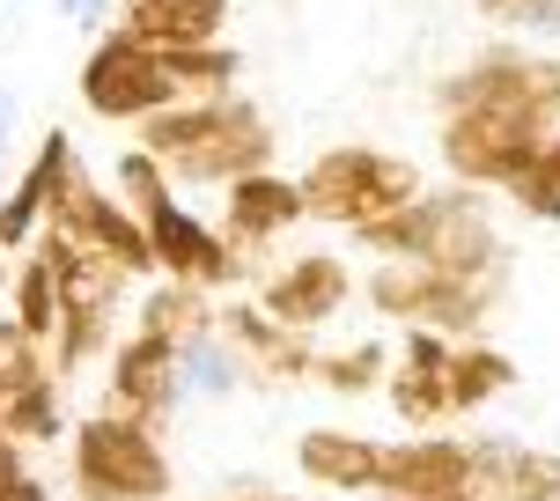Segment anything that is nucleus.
I'll return each mask as SVG.
<instances>
[{
  "label": "nucleus",
  "mask_w": 560,
  "mask_h": 501,
  "mask_svg": "<svg viewBox=\"0 0 560 501\" xmlns=\"http://www.w3.org/2000/svg\"><path fill=\"white\" fill-rule=\"evenodd\" d=\"M392 376V347L384 339H354V347H317V376L310 384L339 391V398H369Z\"/></svg>",
  "instance_id": "obj_22"
},
{
  "label": "nucleus",
  "mask_w": 560,
  "mask_h": 501,
  "mask_svg": "<svg viewBox=\"0 0 560 501\" xmlns=\"http://www.w3.org/2000/svg\"><path fill=\"white\" fill-rule=\"evenodd\" d=\"M494 15L509 30H524V37H560V0H502Z\"/></svg>",
  "instance_id": "obj_26"
},
{
  "label": "nucleus",
  "mask_w": 560,
  "mask_h": 501,
  "mask_svg": "<svg viewBox=\"0 0 560 501\" xmlns=\"http://www.w3.org/2000/svg\"><path fill=\"white\" fill-rule=\"evenodd\" d=\"M347 295H354V273H347V258H332V250H303L280 273L258 280V303L273 310L280 325H295V333L332 325L339 310H347Z\"/></svg>",
  "instance_id": "obj_12"
},
{
  "label": "nucleus",
  "mask_w": 560,
  "mask_h": 501,
  "mask_svg": "<svg viewBox=\"0 0 560 501\" xmlns=\"http://www.w3.org/2000/svg\"><path fill=\"white\" fill-rule=\"evenodd\" d=\"M140 222H148L155 266H163L170 280H192V288H236V280H252V258L229 244L214 222H199L177 193H163L155 207H140Z\"/></svg>",
  "instance_id": "obj_6"
},
{
  "label": "nucleus",
  "mask_w": 560,
  "mask_h": 501,
  "mask_svg": "<svg viewBox=\"0 0 560 501\" xmlns=\"http://www.w3.org/2000/svg\"><path fill=\"white\" fill-rule=\"evenodd\" d=\"M59 15H67V23H82V30H112L118 0H59Z\"/></svg>",
  "instance_id": "obj_27"
},
{
  "label": "nucleus",
  "mask_w": 560,
  "mask_h": 501,
  "mask_svg": "<svg viewBox=\"0 0 560 501\" xmlns=\"http://www.w3.org/2000/svg\"><path fill=\"white\" fill-rule=\"evenodd\" d=\"M479 8H487V15H494V8H502V0H479Z\"/></svg>",
  "instance_id": "obj_31"
},
{
  "label": "nucleus",
  "mask_w": 560,
  "mask_h": 501,
  "mask_svg": "<svg viewBox=\"0 0 560 501\" xmlns=\"http://www.w3.org/2000/svg\"><path fill=\"white\" fill-rule=\"evenodd\" d=\"M140 148L177 185H236L252 170H273V126L236 89L229 96H185L170 112L140 118Z\"/></svg>",
  "instance_id": "obj_1"
},
{
  "label": "nucleus",
  "mask_w": 560,
  "mask_h": 501,
  "mask_svg": "<svg viewBox=\"0 0 560 501\" xmlns=\"http://www.w3.org/2000/svg\"><path fill=\"white\" fill-rule=\"evenodd\" d=\"M546 140L553 133H546L532 112H509V104L443 112V163L457 170V185H509Z\"/></svg>",
  "instance_id": "obj_5"
},
{
  "label": "nucleus",
  "mask_w": 560,
  "mask_h": 501,
  "mask_svg": "<svg viewBox=\"0 0 560 501\" xmlns=\"http://www.w3.org/2000/svg\"><path fill=\"white\" fill-rule=\"evenodd\" d=\"M502 391H516V362H509L502 347H487V339H457V354H450V398H457V413H479Z\"/></svg>",
  "instance_id": "obj_20"
},
{
  "label": "nucleus",
  "mask_w": 560,
  "mask_h": 501,
  "mask_svg": "<svg viewBox=\"0 0 560 501\" xmlns=\"http://www.w3.org/2000/svg\"><path fill=\"white\" fill-rule=\"evenodd\" d=\"M502 193L516 199V207H524L532 222H560V133L546 140V148H538V155L516 170V177H509Z\"/></svg>",
  "instance_id": "obj_24"
},
{
  "label": "nucleus",
  "mask_w": 560,
  "mask_h": 501,
  "mask_svg": "<svg viewBox=\"0 0 560 501\" xmlns=\"http://www.w3.org/2000/svg\"><path fill=\"white\" fill-rule=\"evenodd\" d=\"M45 347L15 325V317H0V391H15V384H30V376H45Z\"/></svg>",
  "instance_id": "obj_25"
},
{
  "label": "nucleus",
  "mask_w": 560,
  "mask_h": 501,
  "mask_svg": "<svg viewBox=\"0 0 560 501\" xmlns=\"http://www.w3.org/2000/svg\"><path fill=\"white\" fill-rule=\"evenodd\" d=\"M295 465H303L310 487H332V494H376L384 443H376V435H354V428H310L303 443H295Z\"/></svg>",
  "instance_id": "obj_16"
},
{
  "label": "nucleus",
  "mask_w": 560,
  "mask_h": 501,
  "mask_svg": "<svg viewBox=\"0 0 560 501\" xmlns=\"http://www.w3.org/2000/svg\"><path fill=\"white\" fill-rule=\"evenodd\" d=\"M8 280H15V273H8V266H0V288H8Z\"/></svg>",
  "instance_id": "obj_32"
},
{
  "label": "nucleus",
  "mask_w": 560,
  "mask_h": 501,
  "mask_svg": "<svg viewBox=\"0 0 560 501\" xmlns=\"http://www.w3.org/2000/svg\"><path fill=\"white\" fill-rule=\"evenodd\" d=\"M82 104L96 118H112V126H140V118L170 112V104H185V82L170 74V59L133 37L126 23H112L82 59Z\"/></svg>",
  "instance_id": "obj_4"
},
{
  "label": "nucleus",
  "mask_w": 560,
  "mask_h": 501,
  "mask_svg": "<svg viewBox=\"0 0 560 501\" xmlns=\"http://www.w3.org/2000/svg\"><path fill=\"white\" fill-rule=\"evenodd\" d=\"M74 140L67 133H45L37 140V163L8 185V199H0V250H30L37 244V229L52 222L59 193H67V177H74Z\"/></svg>",
  "instance_id": "obj_14"
},
{
  "label": "nucleus",
  "mask_w": 560,
  "mask_h": 501,
  "mask_svg": "<svg viewBox=\"0 0 560 501\" xmlns=\"http://www.w3.org/2000/svg\"><path fill=\"white\" fill-rule=\"evenodd\" d=\"M222 325V310H214V288H192V280H170L163 288H148V303H140V333L170 339V347H185L192 333H214Z\"/></svg>",
  "instance_id": "obj_18"
},
{
  "label": "nucleus",
  "mask_w": 560,
  "mask_h": 501,
  "mask_svg": "<svg viewBox=\"0 0 560 501\" xmlns=\"http://www.w3.org/2000/svg\"><path fill=\"white\" fill-rule=\"evenodd\" d=\"M15 112H23L15 89H0V163H8V140H15Z\"/></svg>",
  "instance_id": "obj_29"
},
{
  "label": "nucleus",
  "mask_w": 560,
  "mask_h": 501,
  "mask_svg": "<svg viewBox=\"0 0 560 501\" xmlns=\"http://www.w3.org/2000/svg\"><path fill=\"white\" fill-rule=\"evenodd\" d=\"M450 354H457L450 333H435V325H406L398 362H392V376H384L392 413L406 420V428H443V420H457V398H450Z\"/></svg>",
  "instance_id": "obj_11"
},
{
  "label": "nucleus",
  "mask_w": 560,
  "mask_h": 501,
  "mask_svg": "<svg viewBox=\"0 0 560 501\" xmlns=\"http://www.w3.org/2000/svg\"><path fill=\"white\" fill-rule=\"evenodd\" d=\"M472 473L487 501H560V450L516 435H472Z\"/></svg>",
  "instance_id": "obj_15"
},
{
  "label": "nucleus",
  "mask_w": 560,
  "mask_h": 501,
  "mask_svg": "<svg viewBox=\"0 0 560 501\" xmlns=\"http://www.w3.org/2000/svg\"><path fill=\"white\" fill-rule=\"evenodd\" d=\"M0 428H8L15 443H52V435H59V376H52V369L0 398Z\"/></svg>",
  "instance_id": "obj_23"
},
{
  "label": "nucleus",
  "mask_w": 560,
  "mask_h": 501,
  "mask_svg": "<svg viewBox=\"0 0 560 501\" xmlns=\"http://www.w3.org/2000/svg\"><path fill=\"white\" fill-rule=\"evenodd\" d=\"M185 398H192V391H185L177 347L133 325V339H118V347H112V384H104V406H112V413L148 420V428H170Z\"/></svg>",
  "instance_id": "obj_8"
},
{
  "label": "nucleus",
  "mask_w": 560,
  "mask_h": 501,
  "mask_svg": "<svg viewBox=\"0 0 560 501\" xmlns=\"http://www.w3.org/2000/svg\"><path fill=\"white\" fill-rule=\"evenodd\" d=\"M222 333L244 347L252 384H310V376H317V347H310V333L280 325L266 303H222Z\"/></svg>",
  "instance_id": "obj_13"
},
{
  "label": "nucleus",
  "mask_w": 560,
  "mask_h": 501,
  "mask_svg": "<svg viewBox=\"0 0 560 501\" xmlns=\"http://www.w3.org/2000/svg\"><path fill=\"white\" fill-rule=\"evenodd\" d=\"M376 494H392V501H472L479 494L472 443H457V435H406V443L384 450Z\"/></svg>",
  "instance_id": "obj_9"
},
{
  "label": "nucleus",
  "mask_w": 560,
  "mask_h": 501,
  "mask_svg": "<svg viewBox=\"0 0 560 501\" xmlns=\"http://www.w3.org/2000/svg\"><path fill=\"white\" fill-rule=\"evenodd\" d=\"M8 317H15L37 347H52L59 317H67V295H59V266L45 250H30L23 266H15V310H8Z\"/></svg>",
  "instance_id": "obj_21"
},
{
  "label": "nucleus",
  "mask_w": 560,
  "mask_h": 501,
  "mask_svg": "<svg viewBox=\"0 0 560 501\" xmlns=\"http://www.w3.org/2000/svg\"><path fill=\"white\" fill-rule=\"evenodd\" d=\"M420 170L406 155H384V148H325L317 163L303 170V199H310V222H332V229H369L398 214L406 199H420Z\"/></svg>",
  "instance_id": "obj_3"
},
{
  "label": "nucleus",
  "mask_w": 560,
  "mask_h": 501,
  "mask_svg": "<svg viewBox=\"0 0 560 501\" xmlns=\"http://www.w3.org/2000/svg\"><path fill=\"white\" fill-rule=\"evenodd\" d=\"M295 222H310L303 177H280V170H252V177L222 185V236H229L236 250H244V258H252V273H258V250H273Z\"/></svg>",
  "instance_id": "obj_10"
},
{
  "label": "nucleus",
  "mask_w": 560,
  "mask_h": 501,
  "mask_svg": "<svg viewBox=\"0 0 560 501\" xmlns=\"http://www.w3.org/2000/svg\"><path fill=\"white\" fill-rule=\"evenodd\" d=\"M74 494L82 501H170L163 428L96 406L74 428Z\"/></svg>",
  "instance_id": "obj_2"
},
{
  "label": "nucleus",
  "mask_w": 560,
  "mask_h": 501,
  "mask_svg": "<svg viewBox=\"0 0 560 501\" xmlns=\"http://www.w3.org/2000/svg\"><path fill=\"white\" fill-rule=\"evenodd\" d=\"M0 501H52V494H45L37 473H15V479H0Z\"/></svg>",
  "instance_id": "obj_28"
},
{
  "label": "nucleus",
  "mask_w": 560,
  "mask_h": 501,
  "mask_svg": "<svg viewBox=\"0 0 560 501\" xmlns=\"http://www.w3.org/2000/svg\"><path fill=\"white\" fill-rule=\"evenodd\" d=\"M236 501H288V494H236Z\"/></svg>",
  "instance_id": "obj_30"
},
{
  "label": "nucleus",
  "mask_w": 560,
  "mask_h": 501,
  "mask_svg": "<svg viewBox=\"0 0 560 501\" xmlns=\"http://www.w3.org/2000/svg\"><path fill=\"white\" fill-rule=\"evenodd\" d=\"M118 23L148 45H214L229 0H118Z\"/></svg>",
  "instance_id": "obj_17"
},
{
  "label": "nucleus",
  "mask_w": 560,
  "mask_h": 501,
  "mask_svg": "<svg viewBox=\"0 0 560 501\" xmlns=\"http://www.w3.org/2000/svg\"><path fill=\"white\" fill-rule=\"evenodd\" d=\"M177 369H185V391L192 398H236V391L252 384V362H244V347L214 325V333H192L177 347Z\"/></svg>",
  "instance_id": "obj_19"
},
{
  "label": "nucleus",
  "mask_w": 560,
  "mask_h": 501,
  "mask_svg": "<svg viewBox=\"0 0 560 501\" xmlns=\"http://www.w3.org/2000/svg\"><path fill=\"white\" fill-rule=\"evenodd\" d=\"M45 229L74 236V244L112 250L133 280L140 273H163V266H155V244H148V222H140L126 199L96 193V177H89V170H74V177H67V193H59V207H52V222H45Z\"/></svg>",
  "instance_id": "obj_7"
}]
</instances>
